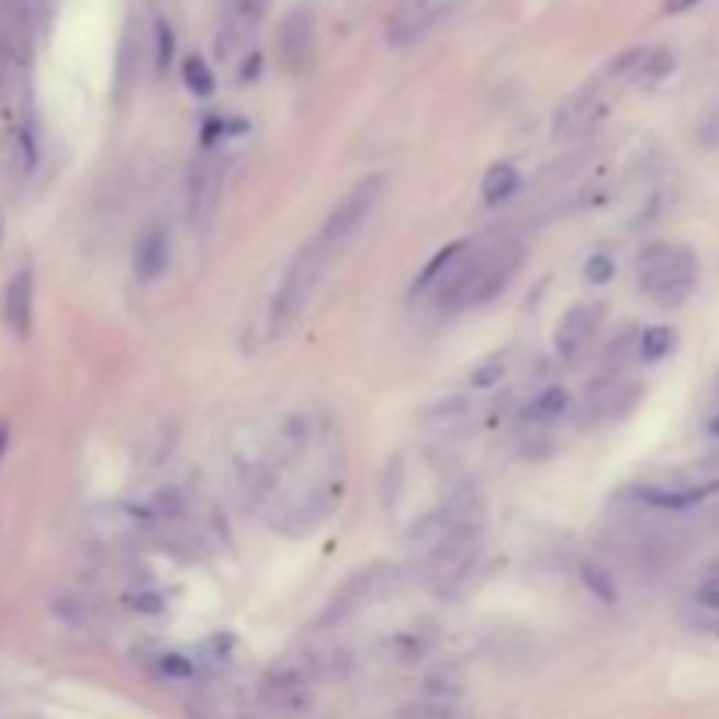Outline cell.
Returning <instances> with one entry per match:
<instances>
[{"label": "cell", "instance_id": "1", "mask_svg": "<svg viewBox=\"0 0 719 719\" xmlns=\"http://www.w3.org/2000/svg\"><path fill=\"white\" fill-rule=\"evenodd\" d=\"M463 260V257H460ZM527 263V246L513 239L495 249H484L474 260L457 263L453 271L442 278L439 302L449 310H463V305H484L495 295L506 292V284L516 278L519 267Z\"/></svg>", "mask_w": 719, "mask_h": 719}, {"label": "cell", "instance_id": "2", "mask_svg": "<svg viewBox=\"0 0 719 719\" xmlns=\"http://www.w3.org/2000/svg\"><path fill=\"white\" fill-rule=\"evenodd\" d=\"M639 288L663 310H677L695 292L698 281V260L688 246L681 243H653L642 249L636 263Z\"/></svg>", "mask_w": 719, "mask_h": 719}, {"label": "cell", "instance_id": "3", "mask_svg": "<svg viewBox=\"0 0 719 719\" xmlns=\"http://www.w3.org/2000/svg\"><path fill=\"white\" fill-rule=\"evenodd\" d=\"M383 190H386L383 176H366L362 183H355L345 196H340V204L327 214V222H323L319 236L313 243L330 260H337L351 246V239L358 236V232H362V225L372 218V211H375V204H380Z\"/></svg>", "mask_w": 719, "mask_h": 719}, {"label": "cell", "instance_id": "4", "mask_svg": "<svg viewBox=\"0 0 719 719\" xmlns=\"http://www.w3.org/2000/svg\"><path fill=\"white\" fill-rule=\"evenodd\" d=\"M330 267V257L323 254V249L316 243L310 246H302L299 254L292 257V263H288V271L278 284V292L271 299V316H267V323H271V334H281L284 327H292L295 316L310 305L313 292H316V284L323 278V271Z\"/></svg>", "mask_w": 719, "mask_h": 719}, {"label": "cell", "instance_id": "5", "mask_svg": "<svg viewBox=\"0 0 719 719\" xmlns=\"http://www.w3.org/2000/svg\"><path fill=\"white\" fill-rule=\"evenodd\" d=\"M263 706L284 716V719H295L310 709V681L299 667H274L271 674L263 677Z\"/></svg>", "mask_w": 719, "mask_h": 719}, {"label": "cell", "instance_id": "6", "mask_svg": "<svg viewBox=\"0 0 719 719\" xmlns=\"http://www.w3.org/2000/svg\"><path fill=\"white\" fill-rule=\"evenodd\" d=\"M218 190H222L218 158L211 151H201L190 161V172H187V204H190V218L196 225H204L211 218L214 204H218Z\"/></svg>", "mask_w": 719, "mask_h": 719}, {"label": "cell", "instance_id": "7", "mask_svg": "<svg viewBox=\"0 0 719 719\" xmlns=\"http://www.w3.org/2000/svg\"><path fill=\"white\" fill-rule=\"evenodd\" d=\"M600 319H604V310L597 302H575L559 319V327H554V351H559L565 362H572V358L589 345V337L597 334Z\"/></svg>", "mask_w": 719, "mask_h": 719}, {"label": "cell", "instance_id": "8", "mask_svg": "<svg viewBox=\"0 0 719 719\" xmlns=\"http://www.w3.org/2000/svg\"><path fill=\"white\" fill-rule=\"evenodd\" d=\"M310 53H313V14L305 11V8H295L281 22L278 57H281L288 75H299V70L310 64Z\"/></svg>", "mask_w": 719, "mask_h": 719}, {"label": "cell", "instance_id": "9", "mask_svg": "<svg viewBox=\"0 0 719 719\" xmlns=\"http://www.w3.org/2000/svg\"><path fill=\"white\" fill-rule=\"evenodd\" d=\"M32 310H35V278L32 267H18L4 288V323L11 334L29 337L32 330Z\"/></svg>", "mask_w": 719, "mask_h": 719}, {"label": "cell", "instance_id": "10", "mask_svg": "<svg viewBox=\"0 0 719 719\" xmlns=\"http://www.w3.org/2000/svg\"><path fill=\"white\" fill-rule=\"evenodd\" d=\"M172 260V249H169V232L161 225H148L141 232V239L134 246V274L141 281H155L166 274V267Z\"/></svg>", "mask_w": 719, "mask_h": 719}, {"label": "cell", "instance_id": "11", "mask_svg": "<svg viewBox=\"0 0 719 719\" xmlns=\"http://www.w3.org/2000/svg\"><path fill=\"white\" fill-rule=\"evenodd\" d=\"M712 495H719V481L685 484V488H663V484H645V488H639V498L650 502V506H660V509H688V506H698V502H706Z\"/></svg>", "mask_w": 719, "mask_h": 719}, {"label": "cell", "instance_id": "12", "mask_svg": "<svg viewBox=\"0 0 719 719\" xmlns=\"http://www.w3.org/2000/svg\"><path fill=\"white\" fill-rule=\"evenodd\" d=\"M463 249H467V243H449V246H442L436 257L428 260V267L425 271L415 278V284H411V295H422V292H428L431 284H439L453 267L460 263V257H463Z\"/></svg>", "mask_w": 719, "mask_h": 719}, {"label": "cell", "instance_id": "13", "mask_svg": "<svg viewBox=\"0 0 719 719\" xmlns=\"http://www.w3.org/2000/svg\"><path fill=\"white\" fill-rule=\"evenodd\" d=\"M516 190H519V169L509 166V161H495V166L484 172V183H481L484 204H506Z\"/></svg>", "mask_w": 719, "mask_h": 719}, {"label": "cell", "instance_id": "14", "mask_svg": "<svg viewBox=\"0 0 719 719\" xmlns=\"http://www.w3.org/2000/svg\"><path fill=\"white\" fill-rule=\"evenodd\" d=\"M565 407H569V390L565 386H548L530 401L527 418L530 422H554V418L565 415Z\"/></svg>", "mask_w": 719, "mask_h": 719}, {"label": "cell", "instance_id": "15", "mask_svg": "<svg viewBox=\"0 0 719 719\" xmlns=\"http://www.w3.org/2000/svg\"><path fill=\"white\" fill-rule=\"evenodd\" d=\"M674 351V330L671 327H650L639 337V358L642 362H660Z\"/></svg>", "mask_w": 719, "mask_h": 719}, {"label": "cell", "instance_id": "16", "mask_svg": "<svg viewBox=\"0 0 719 719\" xmlns=\"http://www.w3.org/2000/svg\"><path fill=\"white\" fill-rule=\"evenodd\" d=\"M225 8H228V29L246 32L263 18L267 0H225Z\"/></svg>", "mask_w": 719, "mask_h": 719}, {"label": "cell", "instance_id": "17", "mask_svg": "<svg viewBox=\"0 0 719 719\" xmlns=\"http://www.w3.org/2000/svg\"><path fill=\"white\" fill-rule=\"evenodd\" d=\"M692 600H695L698 610H703V615L719 618V572H709V575H703V580L695 583Z\"/></svg>", "mask_w": 719, "mask_h": 719}, {"label": "cell", "instance_id": "18", "mask_svg": "<svg viewBox=\"0 0 719 719\" xmlns=\"http://www.w3.org/2000/svg\"><path fill=\"white\" fill-rule=\"evenodd\" d=\"M183 78H187V88H190L193 96H211L214 92V75H211V67L201 57H190L187 60Z\"/></svg>", "mask_w": 719, "mask_h": 719}, {"label": "cell", "instance_id": "19", "mask_svg": "<svg viewBox=\"0 0 719 719\" xmlns=\"http://www.w3.org/2000/svg\"><path fill=\"white\" fill-rule=\"evenodd\" d=\"M506 369H509L506 358H488V362H481V366L471 372V386H474V390H492V386L502 380V375H506Z\"/></svg>", "mask_w": 719, "mask_h": 719}, {"label": "cell", "instance_id": "20", "mask_svg": "<svg viewBox=\"0 0 719 719\" xmlns=\"http://www.w3.org/2000/svg\"><path fill=\"white\" fill-rule=\"evenodd\" d=\"M583 580H586V586H589L593 593H597L600 600H607V604H610V600L618 597L615 580H610V575H607L600 565H586V569H583Z\"/></svg>", "mask_w": 719, "mask_h": 719}, {"label": "cell", "instance_id": "21", "mask_svg": "<svg viewBox=\"0 0 719 719\" xmlns=\"http://www.w3.org/2000/svg\"><path fill=\"white\" fill-rule=\"evenodd\" d=\"M583 274H586L593 284H604V281L615 278V260H610L607 254H593V257L586 260V267H583Z\"/></svg>", "mask_w": 719, "mask_h": 719}, {"label": "cell", "instance_id": "22", "mask_svg": "<svg viewBox=\"0 0 719 719\" xmlns=\"http://www.w3.org/2000/svg\"><path fill=\"white\" fill-rule=\"evenodd\" d=\"M372 575H375V572H366V575H362V583H358V586H362V597L369 593V586H375V583H372ZM355 607H358V593H355V586H345V593H340V604H337V615H334V618H345V610H355Z\"/></svg>", "mask_w": 719, "mask_h": 719}, {"label": "cell", "instance_id": "23", "mask_svg": "<svg viewBox=\"0 0 719 719\" xmlns=\"http://www.w3.org/2000/svg\"><path fill=\"white\" fill-rule=\"evenodd\" d=\"M407 719H453V709L446 703H425V706H415L404 712Z\"/></svg>", "mask_w": 719, "mask_h": 719}, {"label": "cell", "instance_id": "24", "mask_svg": "<svg viewBox=\"0 0 719 719\" xmlns=\"http://www.w3.org/2000/svg\"><path fill=\"white\" fill-rule=\"evenodd\" d=\"M161 671L169 677H193V663L179 653H169V656H161Z\"/></svg>", "mask_w": 719, "mask_h": 719}, {"label": "cell", "instance_id": "25", "mask_svg": "<svg viewBox=\"0 0 719 719\" xmlns=\"http://www.w3.org/2000/svg\"><path fill=\"white\" fill-rule=\"evenodd\" d=\"M158 40H161V53H158V67H169V57H172V35L166 25H158Z\"/></svg>", "mask_w": 719, "mask_h": 719}, {"label": "cell", "instance_id": "26", "mask_svg": "<svg viewBox=\"0 0 719 719\" xmlns=\"http://www.w3.org/2000/svg\"><path fill=\"white\" fill-rule=\"evenodd\" d=\"M134 607L148 610V615H158V610H161V600H158V597H137V600H134Z\"/></svg>", "mask_w": 719, "mask_h": 719}, {"label": "cell", "instance_id": "27", "mask_svg": "<svg viewBox=\"0 0 719 719\" xmlns=\"http://www.w3.org/2000/svg\"><path fill=\"white\" fill-rule=\"evenodd\" d=\"M8 442H11V436H8V428L0 425V460H4V453H8Z\"/></svg>", "mask_w": 719, "mask_h": 719}, {"label": "cell", "instance_id": "28", "mask_svg": "<svg viewBox=\"0 0 719 719\" xmlns=\"http://www.w3.org/2000/svg\"><path fill=\"white\" fill-rule=\"evenodd\" d=\"M685 4H695V0H667V8L677 11V8H685Z\"/></svg>", "mask_w": 719, "mask_h": 719}, {"label": "cell", "instance_id": "29", "mask_svg": "<svg viewBox=\"0 0 719 719\" xmlns=\"http://www.w3.org/2000/svg\"><path fill=\"white\" fill-rule=\"evenodd\" d=\"M709 431H712V436L719 439V418H712V422H709Z\"/></svg>", "mask_w": 719, "mask_h": 719}, {"label": "cell", "instance_id": "30", "mask_svg": "<svg viewBox=\"0 0 719 719\" xmlns=\"http://www.w3.org/2000/svg\"><path fill=\"white\" fill-rule=\"evenodd\" d=\"M0 243H4V218H0Z\"/></svg>", "mask_w": 719, "mask_h": 719}]
</instances>
